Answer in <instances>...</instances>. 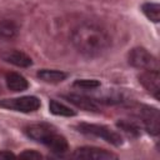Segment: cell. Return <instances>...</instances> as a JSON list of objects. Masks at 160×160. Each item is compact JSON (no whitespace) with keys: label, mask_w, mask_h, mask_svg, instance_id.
<instances>
[{"label":"cell","mask_w":160,"mask_h":160,"mask_svg":"<svg viewBox=\"0 0 160 160\" xmlns=\"http://www.w3.org/2000/svg\"><path fill=\"white\" fill-rule=\"evenodd\" d=\"M74 158L79 159H94V160H108V159H116L118 156L111 151H108L101 148L95 146H81L74 150Z\"/></svg>","instance_id":"5"},{"label":"cell","mask_w":160,"mask_h":160,"mask_svg":"<svg viewBox=\"0 0 160 160\" xmlns=\"http://www.w3.org/2000/svg\"><path fill=\"white\" fill-rule=\"evenodd\" d=\"M71 42L81 55L86 58H96L109 49L111 38L100 25L84 22L72 30Z\"/></svg>","instance_id":"1"},{"label":"cell","mask_w":160,"mask_h":160,"mask_svg":"<svg viewBox=\"0 0 160 160\" xmlns=\"http://www.w3.org/2000/svg\"><path fill=\"white\" fill-rule=\"evenodd\" d=\"M5 82L9 90L19 92V91H24L29 88V82L28 80L18 72H8L5 76Z\"/></svg>","instance_id":"12"},{"label":"cell","mask_w":160,"mask_h":160,"mask_svg":"<svg viewBox=\"0 0 160 160\" xmlns=\"http://www.w3.org/2000/svg\"><path fill=\"white\" fill-rule=\"evenodd\" d=\"M142 122L145 125V129L151 135H158L160 126H159V111L154 108L144 106V109L140 111Z\"/></svg>","instance_id":"7"},{"label":"cell","mask_w":160,"mask_h":160,"mask_svg":"<svg viewBox=\"0 0 160 160\" xmlns=\"http://www.w3.org/2000/svg\"><path fill=\"white\" fill-rule=\"evenodd\" d=\"M75 88H80V89H85V90H92L100 86V82L98 80L94 79H79L75 80L72 84Z\"/></svg>","instance_id":"17"},{"label":"cell","mask_w":160,"mask_h":160,"mask_svg":"<svg viewBox=\"0 0 160 160\" xmlns=\"http://www.w3.org/2000/svg\"><path fill=\"white\" fill-rule=\"evenodd\" d=\"M41 144H44L45 146H48L56 155H61V154L66 152L68 149H69V144H68L66 139L62 135H60L56 130L52 131L51 134H49L44 139V141Z\"/></svg>","instance_id":"8"},{"label":"cell","mask_w":160,"mask_h":160,"mask_svg":"<svg viewBox=\"0 0 160 160\" xmlns=\"http://www.w3.org/2000/svg\"><path fill=\"white\" fill-rule=\"evenodd\" d=\"M38 78L40 80H42L44 82H49V84H58L61 82L66 79V74L59 70H49V69H42L40 71H38Z\"/></svg>","instance_id":"13"},{"label":"cell","mask_w":160,"mask_h":160,"mask_svg":"<svg viewBox=\"0 0 160 160\" xmlns=\"http://www.w3.org/2000/svg\"><path fill=\"white\" fill-rule=\"evenodd\" d=\"M41 102L39 98L36 96H20V98H14V99H4L0 101V106L20 112H32L36 111L40 108Z\"/></svg>","instance_id":"4"},{"label":"cell","mask_w":160,"mask_h":160,"mask_svg":"<svg viewBox=\"0 0 160 160\" xmlns=\"http://www.w3.org/2000/svg\"><path fill=\"white\" fill-rule=\"evenodd\" d=\"M15 158V154L11 152L10 150H0V159H10Z\"/></svg>","instance_id":"20"},{"label":"cell","mask_w":160,"mask_h":160,"mask_svg":"<svg viewBox=\"0 0 160 160\" xmlns=\"http://www.w3.org/2000/svg\"><path fill=\"white\" fill-rule=\"evenodd\" d=\"M128 61L131 66L140 70H159L156 58L144 48H134L128 55Z\"/></svg>","instance_id":"3"},{"label":"cell","mask_w":160,"mask_h":160,"mask_svg":"<svg viewBox=\"0 0 160 160\" xmlns=\"http://www.w3.org/2000/svg\"><path fill=\"white\" fill-rule=\"evenodd\" d=\"M64 98L69 102L74 104L75 106L82 109V110H86V111H98L99 110V104L96 102V100H94L91 98L79 95V94H68V95H64Z\"/></svg>","instance_id":"10"},{"label":"cell","mask_w":160,"mask_h":160,"mask_svg":"<svg viewBox=\"0 0 160 160\" xmlns=\"http://www.w3.org/2000/svg\"><path fill=\"white\" fill-rule=\"evenodd\" d=\"M160 75L159 70H142L139 75V82L155 98L159 99L160 96Z\"/></svg>","instance_id":"6"},{"label":"cell","mask_w":160,"mask_h":160,"mask_svg":"<svg viewBox=\"0 0 160 160\" xmlns=\"http://www.w3.org/2000/svg\"><path fill=\"white\" fill-rule=\"evenodd\" d=\"M49 110L51 114L54 115H59V116H75L76 112L75 110L70 109L69 106L56 101V100H51L49 102Z\"/></svg>","instance_id":"15"},{"label":"cell","mask_w":160,"mask_h":160,"mask_svg":"<svg viewBox=\"0 0 160 160\" xmlns=\"http://www.w3.org/2000/svg\"><path fill=\"white\" fill-rule=\"evenodd\" d=\"M141 10L149 20H151L154 22H159V20H160V5L159 4L145 2V4H142Z\"/></svg>","instance_id":"16"},{"label":"cell","mask_w":160,"mask_h":160,"mask_svg":"<svg viewBox=\"0 0 160 160\" xmlns=\"http://www.w3.org/2000/svg\"><path fill=\"white\" fill-rule=\"evenodd\" d=\"M54 130H56L54 126H51L49 124H45V122H41V124H32V125L26 126L25 128V134L30 139H32L38 142H42L44 139L49 134H51Z\"/></svg>","instance_id":"9"},{"label":"cell","mask_w":160,"mask_h":160,"mask_svg":"<svg viewBox=\"0 0 160 160\" xmlns=\"http://www.w3.org/2000/svg\"><path fill=\"white\" fill-rule=\"evenodd\" d=\"M19 156L20 158H25V159H41L42 158V155L40 152L35 151V150H25Z\"/></svg>","instance_id":"19"},{"label":"cell","mask_w":160,"mask_h":160,"mask_svg":"<svg viewBox=\"0 0 160 160\" xmlns=\"http://www.w3.org/2000/svg\"><path fill=\"white\" fill-rule=\"evenodd\" d=\"M78 130L82 134H88V135H94L98 138L104 139L105 141H108L109 144L114 145V146H120L122 144V138L120 134H118L116 131L109 129L108 126L104 125H98V124H88V122H81L78 126Z\"/></svg>","instance_id":"2"},{"label":"cell","mask_w":160,"mask_h":160,"mask_svg":"<svg viewBox=\"0 0 160 160\" xmlns=\"http://www.w3.org/2000/svg\"><path fill=\"white\" fill-rule=\"evenodd\" d=\"M18 25L12 20H1L0 21V38L12 39L18 35Z\"/></svg>","instance_id":"14"},{"label":"cell","mask_w":160,"mask_h":160,"mask_svg":"<svg viewBox=\"0 0 160 160\" xmlns=\"http://www.w3.org/2000/svg\"><path fill=\"white\" fill-rule=\"evenodd\" d=\"M118 126L122 131H125L128 135H134V136H138L139 135V128L134 122H130V121H120V122H118Z\"/></svg>","instance_id":"18"},{"label":"cell","mask_w":160,"mask_h":160,"mask_svg":"<svg viewBox=\"0 0 160 160\" xmlns=\"http://www.w3.org/2000/svg\"><path fill=\"white\" fill-rule=\"evenodd\" d=\"M1 58L4 61L10 62L15 66H20V68H28L32 64V60L28 54H25L22 51H18V50L6 51V52L1 54Z\"/></svg>","instance_id":"11"}]
</instances>
